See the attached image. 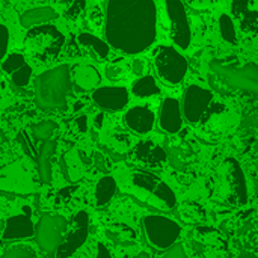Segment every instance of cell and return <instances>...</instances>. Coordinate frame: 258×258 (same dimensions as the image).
Returning a JSON list of instances; mask_svg holds the SVG:
<instances>
[{
  "label": "cell",
  "mask_w": 258,
  "mask_h": 258,
  "mask_svg": "<svg viewBox=\"0 0 258 258\" xmlns=\"http://www.w3.org/2000/svg\"><path fill=\"white\" fill-rule=\"evenodd\" d=\"M104 33L115 50L127 54L145 51L157 35L154 0H107Z\"/></svg>",
  "instance_id": "1"
},
{
  "label": "cell",
  "mask_w": 258,
  "mask_h": 258,
  "mask_svg": "<svg viewBox=\"0 0 258 258\" xmlns=\"http://www.w3.org/2000/svg\"><path fill=\"white\" fill-rule=\"evenodd\" d=\"M71 91V67L68 63L50 68L35 79V100L44 110L65 109Z\"/></svg>",
  "instance_id": "2"
},
{
  "label": "cell",
  "mask_w": 258,
  "mask_h": 258,
  "mask_svg": "<svg viewBox=\"0 0 258 258\" xmlns=\"http://www.w3.org/2000/svg\"><path fill=\"white\" fill-rule=\"evenodd\" d=\"M65 38L53 24H39L29 29L24 44L32 57L41 62H48L60 53Z\"/></svg>",
  "instance_id": "3"
},
{
  "label": "cell",
  "mask_w": 258,
  "mask_h": 258,
  "mask_svg": "<svg viewBox=\"0 0 258 258\" xmlns=\"http://www.w3.org/2000/svg\"><path fill=\"white\" fill-rule=\"evenodd\" d=\"M213 73L230 88L248 91L252 94L258 92V65L249 62L246 65H233L222 63L219 60H213L210 63Z\"/></svg>",
  "instance_id": "4"
},
{
  "label": "cell",
  "mask_w": 258,
  "mask_h": 258,
  "mask_svg": "<svg viewBox=\"0 0 258 258\" xmlns=\"http://www.w3.org/2000/svg\"><path fill=\"white\" fill-rule=\"evenodd\" d=\"M154 67L159 77L168 85H178L187 73L186 57L174 47L162 45L154 57Z\"/></svg>",
  "instance_id": "5"
},
{
  "label": "cell",
  "mask_w": 258,
  "mask_h": 258,
  "mask_svg": "<svg viewBox=\"0 0 258 258\" xmlns=\"http://www.w3.org/2000/svg\"><path fill=\"white\" fill-rule=\"evenodd\" d=\"M144 228L148 240L159 249H166L175 245L181 233V228L175 221L159 215L147 216L144 219Z\"/></svg>",
  "instance_id": "6"
},
{
  "label": "cell",
  "mask_w": 258,
  "mask_h": 258,
  "mask_svg": "<svg viewBox=\"0 0 258 258\" xmlns=\"http://www.w3.org/2000/svg\"><path fill=\"white\" fill-rule=\"evenodd\" d=\"M68 228L67 219L57 215H42L36 228V242L41 249L53 252L63 242V234Z\"/></svg>",
  "instance_id": "7"
},
{
  "label": "cell",
  "mask_w": 258,
  "mask_h": 258,
  "mask_svg": "<svg viewBox=\"0 0 258 258\" xmlns=\"http://www.w3.org/2000/svg\"><path fill=\"white\" fill-rule=\"evenodd\" d=\"M166 12L169 18V33L177 47L186 50L192 42V30L189 17L181 0H166Z\"/></svg>",
  "instance_id": "8"
},
{
  "label": "cell",
  "mask_w": 258,
  "mask_h": 258,
  "mask_svg": "<svg viewBox=\"0 0 258 258\" xmlns=\"http://www.w3.org/2000/svg\"><path fill=\"white\" fill-rule=\"evenodd\" d=\"M212 100H213L212 91L198 85H190L184 91V97H183V112L186 119L189 122H198L206 113Z\"/></svg>",
  "instance_id": "9"
},
{
  "label": "cell",
  "mask_w": 258,
  "mask_h": 258,
  "mask_svg": "<svg viewBox=\"0 0 258 258\" xmlns=\"http://www.w3.org/2000/svg\"><path fill=\"white\" fill-rule=\"evenodd\" d=\"M89 233V216L86 212H79L74 218V230L73 233L63 240L57 249L56 258H70L88 239Z\"/></svg>",
  "instance_id": "10"
},
{
  "label": "cell",
  "mask_w": 258,
  "mask_h": 258,
  "mask_svg": "<svg viewBox=\"0 0 258 258\" xmlns=\"http://www.w3.org/2000/svg\"><path fill=\"white\" fill-rule=\"evenodd\" d=\"M97 106L106 110H121L128 104V91L124 86H101L92 92Z\"/></svg>",
  "instance_id": "11"
},
{
  "label": "cell",
  "mask_w": 258,
  "mask_h": 258,
  "mask_svg": "<svg viewBox=\"0 0 258 258\" xmlns=\"http://www.w3.org/2000/svg\"><path fill=\"white\" fill-rule=\"evenodd\" d=\"M231 9L245 32L255 33L258 27V0H231Z\"/></svg>",
  "instance_id": "12"
},
{
  "label": "cell",
  "mask_w": 258,
  "mask_h": 258,
  "mask_svg": "<svg viewBox=\"0 0 258 258\" xmlns=\"http://www.w3.org/2000/svg\"><path fill=\"white\" fill-rule=\"evenodd\" d=\"M154 113L153 110H150L145 106H135L132 107L125 116L124 121L127 124V127L139 135H147L153 130L154 127Z\"/></svg>",
  "instance_id": "13"
},
{
  "label": "cell",
  "mask_w": 258,
  "mask_h": 258,
  "mask_svg": "<svg viewBox=\"0 0 258 258\" xmlns=\"http://www.w3.org/2000/svg\"><path fill=\"white\" fill-rule=\"evenodd\" d=\"M181 125H183V118H181L180 101L172 97L165 98L160 109V127L168 133H177L180 132Z\"/></svg>",
  "instance_id": "14"
},
{
  "label": "cell",
  "mask_w": 258,
  "mask_h": 258,
  "mask_svg": "<svg viewBox=\"0 0 258 258\" xmlns=\"http://www.w3.org/2000/svg\"><path fill=\"white\" fill-rule=\"evenodd\" d=\"M71 82L80 91H89L100 85L101 76L95 67L88 63H77L71 68Z\"/></svg>",
  "instance_id": "15"
},
{
  "label": "cell",
  "mask_w": 258,
  "mask_h": 258,
  "mask_svg": "<svg viewBox=\"0 0 258 258\" xmlns=\"http://www.w3.org/2000/svg\"><path fill=\"white\" fill-rule=\"evenodd\" d=\"M35 234V227L30 219V215H17L8 219L3 239L5 240H15V239H24Z\"/></svg>",
  "instance_id": "16"
},
{
  "label": "cell",
  "mask_w": 258,
  "mask_h": 258,
  "mask_svg": "<svg viewBox=\"0 0 258 258\" xmlns=\"http://www.w3.org/2000/svg\"><path fill=\"white\" fill-rule=\"evenodd\" d=\"M228 177L230 184L234 190V195L237 198V203L240 206L248 203V189H246V178L245 174L236 159H228Z\"/></svg>",
  "instance_id": "17"
},
{
  "label": "cell",
  "mask_w": 258,
  "mask_h": 258,
  "mask_svg": "<svg viewBox=\"0 0 258 258\" xmlns=\"http://www.w3.org/2000/svg\"><path fill=\"white\" fill-rule=\"evenodd\" d=\"M135 157L150 166H159L166 160V153L162 147L154 145L150 141H142L135 148Z\"/></svg>",
  "instance_id": "18"
},
{
  "label": "cell",
  "mask_w": 258,
  "mask_h": 258,
  "mask_svg": "<svg viewBox=\"0 0 258 258\" xmlns=\"http://www.w3.org/2000/svg\"><path fill=\"white\" fill-rule=\"evenodd\" d=\"M56 141L54 139H47L44 141L42 147L38 151V171H39V178L42 183H50L51 181V159L56 153Z\"/></svg>",
  "instance_id": "19"
},
{
  "label": "cell",
  "mask_w": 258,
  "mask_h": 258,
  "mask_svg": "<svg viewBox=\"0 0 258 258\" xmlns=\"http://www.w3.org/2000/svg\"><path fill=\"white\" fill-rule=\"evenodd\" d=\"M57 17V12L50 8V6H39V8H33V9H29L26 12H23L20 15V24L23 27H33V26H39V24H44L45 21H50V20H54Z\"/></svg>",
  "instance_id": "20"
},
{
  "label": "cell",
  "mask_w": 258,
  "mask_h": 258,
  "mask_svg": "<svg viewBox=\"0 0 258 258\" xmlns=\"http://www.w3.org/2000/svg\"><path fill=\"white\" fill-rule=\"evenodd\" d=\"M77 39L83 47H86L88 50H92L98 59H106L110 53L109 44L106 41L100 39L98 36L92 35V33H80Z\"/></svg>",
  "instance_id": "21"
},
{
  "label": "cell",
  "mask_w": 258,
  "mask_h": 258,
  "mask_svg": "<svg viewBox=\"0 0 258 258\" xmlns=\"http://www.w3.org/2000/svg\"><path fill=\"white\" fill-rule=\"evenodd\" d=\"M132 92L139 98H147V97L157 95L160 92V89H159V85L153 76H142L133 83Z\"/></svg>",
  "instance_id": "22"
},
{
  "label": "cell",
  "mask_w": 258,
  "mask_h": 258,
  "mask_svg": "<svg viewBox=\"0 0 258 258\" xmlns=\"http://www.w3.org/2000/svg\"><path fill=\"white\" fill-rule=\"evenodd\" d=\"M116 190V181L112 177H103L98 184H97V190H95V201L97 206H106L112 197L115 195Z\"/></svg>",
  "instance_id": "23"
},
{
  "label": "cell",
  "mask_w": 258,
  "mask_h": 258,
  "mask_svg": "<svg viewBox=\"0 0 258 258\" xmlns=\"http://www.w3.org/2000/svg\"><path fill=\"white\" fill-rule=\"evenodd\" d=\"M218 23H219V33H221L222 39L227 41L228 44H237V33H236L233 18L228 14H222L219 17Z\"/></svg>",
  "instance_id": "24"
},
{
  "label": "cell",
  "mask_w": 258,
  "mask_h": 258,
  "mask_svg": "<svg viewBox=\"0 0 258 258\" xmlns=\"http://www.w3.org/2000/svg\"><path fill=\"white\" fill-rule=\"evenodd\" d=\"M159 177L151 174V172H145V171H138L133 174V183L138 186V187H142L145 190H150L153 192L156 189V186L159 184Z\"/></svg>",
  "instance_id": "25"
},
{
  "label": "cell",
  "mask_w": 258,
  "mask_h": 258,
  "mask_svg": "<svg viewBox=\"0 0 258 258\" xmlns=\"http://www.w3.org/2000/svg\"><path fill=\"white\" fill-rule=\"evenodd\" d=\"M56 130H57V124L54 121H42V122L32 125V133L35 139H39V141L50 139Z\"/></svg>",
  "instance_id": "26"
},
{
  "label": "cell",
  "mask_w": 258,
  "mask_h": 258,
  "mask_svg": "<svg viewBox=\"0 0 258 258\" xmlns=\"http://www.w3.org/2000/svg\"><path fill=\"white\" fill-rule=\"evenodd\" d=\"M153 192H154V195H156L159 200H162V201L165 203V206H166L168 209H172V207L175 206V203H177L175 194L171 190V187H169L168 184L159 181V184L156 186V189H154Z\"/></svg>",
  "instance_id": "27"
},
{
  "label": "cell",
  "mask_w": 258,
  "mask_h": 258,
  "mask_svg": "<svg viewBox=\"0 0 258 258\" xmlns=\"http://www.w3.org/2000/svg\"><path fill=\"white\" fill-rule=\"evenodd\" d=\"M26 63V60H24V56L23 54H20V53H11V54H8L6 57H5V60H3V63H2V70L6 73V74H12V73H15L18 68H21L23 65Z\"/></svg>",
  "instance_id": "28"
},
{
  "label": "cell",
  "mask_w": 258,
  "mask_h": 258,
  "mask_svg": "<svg viewBox=\"0 0 258 258\" xmlns=\"http://www.w3.org/2000/svg\"><path fill=\"white\" fill-rule=\"evenodd\" d=\"M30 77H32V68L27 63H24L21 68H18L15 73L11 74V79H12L14 85L15 86H20V88L27 86L29 82H30Z\"/></svg>",
  "instance_id": "29"
},
{
  "label": "cell",
  "mask_w": 258,
  "mask_h": 258,
  "mask_svg": "<svg viewBox=\"0 0 258 258\" xmlns=\"http://www.w3.org/2000/svg\"><path fill=\"white\" fill-rule=\"evenodd\" d=\"M3 258H36V254L32 248H29L26 245H20L17 248L8 249Z\"/></svg>",
  "instance_id": "30"
},
{
  "label": "cell",
  "mask_w": 258,
  "mask_h": 258,
  "mask_svg": "<svg viewBox=\"0 0 258 258\" xmlns=\"http://www.w3.org/2000/svg\"><path fill=\"white\" fill-rule=\"evenodd\" d=\"M86 8V0H74L73 5L68 8V11L65 12V15L68 18H77Z\"/></svg>",
  "instance_id": "31"
},
{
  "label": "cell",
  "mask_w": 258,
  "mask_h": 258,
  "mask_svg": "<svg viewBox=\"0 0 258 258\" xmlns=\"http://www.w3.org/2000/svg\"><path fill=\"white\" fill-rule=\"evenodd\" d=\"M9 45V29L5 24H0V60L5 57Z\"/></svg>",
  "instance_id": "32"
},
{
  "label": "cell",
  "mask_w": 258,
  "mask_h": 258,
  "mask_svg": "<svg viewBox=\"0 0 258 258\" xmlns=\"http://www.w3.org/2000/svg\"><path fill=\"white\" fill-rule=\"evenodd\" d=\"M18 142L21 144V147H23V150H24V153H26L27 156H30L32 159H35V157H36L35 147L29 142V139L26 138V133H24V132H21V133L18 135Z\"/></svg>",
  "instance_id": "33"
},
{
  "label": "cell",
  "mask_w": 258,
  "mask_h": 258,
  "mask_svg": "<svg viewBox=\"0 0 258 258\" xmlns=\"http://www.w3.org/2000/svg\"><path fill=\"white\" fill-rule=\"evenodd\" d=\"M215 0H187V5L194 9H209L212 8Z\"/></svg>",
  "instance_id": "34"
},
{
  "label": "cell",
  "mask_w": 258,
  "mask_h": 258,
  "mask_svg": "<svg viewBox=\"0 0 258 258\" xmlns=\"http://www.w3.org/2000/svg\"><path fill=\"white\" fill-rule=\"evenodd\" d=\"M165 258H187V255H186L181 245H172L171 249L168 251V254L165 255Z\"/></svg>",
  "instance_id": "35"
},
{
  "label": "cell",
  "mask_w": 258,
  "mask_h": 258,
  "mask_svg": "<svg viewBox=\"0 0 258 258\" xmlns=\"http://www.w3.org/2000/svg\"><path fill=\"white\" fill-rule=\"evenodd\" d=\"M76 127L80 133H85L88 130V118L85 115H80L76 118Z\"/></svg>",
  "instance_id": "36"
},
{
  "label": "cell",
  "mask_w": 258,
  "mask_h": 258,
  "mask_svg": "<svg viewBox=\"0 0 258 258\" xmlns=\"http://www.w3.org/2000/svg\"><path fill=\"white\" fill-rule=\"evenodd\" d=\"M97 258H112L110 255V252H109V249L104 246V245H98V249H97Z\"/></svg>",
  "instance_id": "37"
},
{
  "label": "cell",
  "mask_w": 258,
  "mask_h": 258,
  "mask_svg": "<svg viewBox=\"0 0 258 258\" xmlns=\"http://www.w3.org/2000/svg\"><path fill=\"white\" fill-rule=\"evenodd\" d=\"M103 121H104V115H103V113H98V115L95 116V119H94L95 127H97V128H101V127H103Z\"/></svg>",
  "instance_id": "38"
},
{
  "label": "cell",
  "mask_w": 258,
  "mask_h": 258,
  "mask_svg": "<svg viewBox=\"0 0 258 258\" xmlns=\"http://www.w3.org/2000/svg\"><path fill=\"white\" fill-rule=\"evenodd\" d=\"M133 70H135V73H136V74H141V73H142V60H141V59L135 60Z\"/></svg>",
  "instance_id": "39"
},
{
  "label": "cell",
  "mask_w": 258,
  "mask_h": 258,
  "mask_svg": "<svg viewBox=\"0 0 258 258\" xmlns=\"http://www.w3.org/2000/svg\"><path fill=\"white\" fill-rule=\"evenodd\" d=\"M139 258H147V254H144V252H142V254L139 255Z\"/></svg>",
  "instance_id": "40"
},
{
  "label": "cell",
  "mask_w": 258,
  "mask_h": 258,
  "mask_svg": "<svg viewBox=\"0 0 258 258\" xmlns=\"http://www.w3.org/2000/svg\"><path fill=\"white\" fill-rule=\"evenodd\" d=\"M124 258H128V257H124Z\"/></svg>",
  "instance_id": "41"
}]
</instances>
